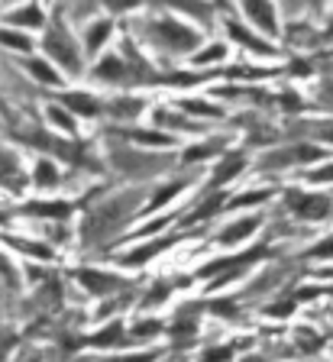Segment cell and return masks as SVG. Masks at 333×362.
Here are the masks:
<instances>
[{
    "instance_id": "obj_1",
    "label": "cell",
    "mask_w": 333,
    "mask_h": 362,
    "mask_svg": "<svg viewBox=\"0 0 333 362\" xmlns=\"http://www.w3.org/2000/svg\"><path fill=\"white\" fill-rule=\"evenodd\" d=\"M46 49H49V55H52V59L59 62V65H65V68H69V71H78V65H81V62H78L75 45H71V39L65 36V33H62L59 26H55L52 33H49V39H46Z\"/></svg>"
},
{
    "instance_id": "obj_2",
    "label": "cell",
    "mask_w": 333,
    "mask_h": 362,
    "mask_svg": "<svg viewBox=\"0 0 333 362\" xmlns=\"http://www.w3.org/2000/svg\"><path fill=\"white\" fill-rule=\"evenodd\" d=\"M291 211L301 220H324L330 217V197L324 194H291Z\"/></svg>"
},
{
    "instance_id": "obj_3",
    "label": "cell",
    "mask_w": 333,
    "mask_h": 362,
    "mask_svg": "<svg viewBox=\"0 0 333 362\" xmlns=\"http://www.w3.org/2000/svg\"><path fill=\"white\" fill-rule=\"evenodd\" d=\"M156 36H159L165 45H175V49H191V45H194V33L178 26V23H172V20L156 23Z\"/></svg>"
},
{
    "instance_id": "obj_4",
    "label": "cell",
    "mask_w": 333,
    "mask_h": 362,
    "mask_svg": "<svg viewBox=\"0 0 333 362\" xmlns=\"http://www.w3.org/2000/svg\"><path fill=\"white\" fill-rule=\"evenodd\" d=\"M246 13H250V20H256L265 33L279 30V23H275V10H272L269 0H246Z\"/></svg>"
},
{
    "instance_id": "obj_5",
    "label": "cell",
    "mask_w": 333,
    "mask_h": 362,
    "mask_svg": "<svg viewBox=\"0 0 333 362\" xmlns=\"http://www.w3.org/2000/svg\"><path fill=\"white\" fill-rule=\"evenodd\" d=\"M81 281L88 285V291H98V294L110 291V288H120V281L110 279V275H100V272H81Z\"/></svg>"
},
{
    "instance_id": "obj_6",
    "label": "cell",
    "mask_w": 333,
    "mask_h": 362,
    "mask_svg": "<svg viewBox=\"0 0 333 362\" xmlns=\"http://www.w3.org/2000/svg\"><path fill=\"white\" fill-rule=\"evenodd\" d=\"M0 178L10 181L13 188H20V185H23V178H20V168H16V158H10L7 152H0Z\"/></svg>"
},
{
    "instance_id": "obj_7",
    "label": "cell",
    "mask_w": 333,
    "mask_h": 362,
    "mask_svg": "<svg viewBox=\"0 0 333 362\" xmlns=\"http://www.w3.org/2000/svg\"><path fill=\"white\" fill-rule=\"evenodd\" d=\"M252 230H256V220H240V223H233L230 230H223V233H220V240H223V243H240L243 236H250Z\"/></svg>"
},
{
    "instance_id": "obj_8",
    "label": "cell",
    "mask_w": 333,
    "mask_h": 362,
    "mask_svg": "<svg viewBox=\"0 0 333 362\" xmlns=\"http://www.w3.org/2000/svg\"><path fill=\"white\" fill-rule=\"evenodd\" d=\"M65 104L75 107V110H78V113H84V117H91V113H98V110H100L98 100H91L88 94H69V98H65Z\"/></svg>"
},
{
    "instance_id": "obj_9",
    "label": "cell",
    "mask_w": 333,
    "mask_h": 362,
    "mask_svg": "<svg viewBox=\"0 0 333 362\" xmlns=\"http://www.w3.org/2000/svg\"><path fill=\"white\" fill-rule=\"evenodd\" d=\"M10 23H16V26H39V23H42V13H39L36 7H26V10L10 13Z\"/></svg>"
},
{
    "instance_id": "obj_10",
    "label": "cell",
    "mask_w": 333,
    "mask_h": 362,
    "mask_svg": "<svg viewBox=\"0 0 333 362\" xmlns=\"http://www.w3.org/2000/svg\"><path fill=\"white\" fill-rule=\"evenodd\" d=\"M110 36V23H94L91 30H88V49H100V42H104V39Z\"/></svg>"
},
{
    "instance_id": "obj_11",
    "label": "cell",
    "mask_w": 333,
    "mask_h": 362,
    "mask_svg": "<svg viewBox=\"0 0 333 362\" xmlns=\"http://www.w3.org/2000/svg\"><path fill=\"white\" fill-rule=\"evenodd\" d=\"M98 78H114V81H120V78H123V65H120V55H110V59H107L104 65L98 68Z\"/></svg>"
},
{
    "instance_id": "obj_12",
    "label": "cell",
    "mask_w": 333,
    "mask_h": 362,
    "mask_svg": "<svg viewBox=\"0 0 333 362\" xmlns=\"http://www.w3.org/2000/svg\"><path fill=\"white\" fill-rule=\"evenodd\" d=\"M240 168H243V158H240V156H233V158L227 162V165H220V168H217V175H214V185H220V181H230L236 172H240Z\"/></svg>"
},
{
    "instance_id": "obj_13",
    "label": "cell",
    "mask_w": 333,
    "mask_h": 362,
    "mask_svg": "<svg viewBox=\"0 0 333 362\" xmlns=\"http://www.w3.org/2000/svg\"><path fill=\"white\" fill-rule=\"evenodd\" d=\"M33 214H46V217H65L69 214V204H33Z\"/></svg>"
},
{
    "instance_id": "obj_14",
    "label": "cell",
    "mask_w": 333,
    "mask_h": 362,
    "mask_svg": "<svg viewBox=\"0 0 333 362\" xmlns=\"http://www.w3.org/2000/svg\"><path fill=\"white\" fill-rule=\"evenodd\" d=\"M230 30H233V36L240 39V42L252 45V49H259V52H269V45H265V42H259V39H256V36H250V33H243L240 26H236V23H233V26H230Z\"/></svg>"
},
{
    "instance_id": "obj_15",
    "label": "cell",
    "mask_w": 333,
    "mask_h": 362,
    "mask_svg": "<svg viewBox=\"0 0 333 362\" xmlns=\"http://www.w3.org/2000/svg\"><path fill=\"white\" fill-rule=\"evenodd\" d=\"M33 75H36V78H42V81H46V84H59V75H55V71H52V68H49V65H42V62H33Z\"/></svg>"
},
{
    "instance_id": "obj_16",
    "label": "cell",
    "mask_w": 333,
    "mask_h": 362,
    "mask_svg": "<svg viewBox=\"0 0 333 362\" xmlns=\"http://www.w3.org/2000/svg\"><path fill=\"white\" fill-rule=\"evenodd\" d=\"M162 4H175V7H182V10H191V13H197L201 20L207 16V10L201 7V0H162Z\"/></svg>"
},
{
    "instance_id": "obj_17",
    "label": "cell",
    "mask_w": 333,
    "mask_h": 362,
    "mask_svg": "<svg viewBox=\"0 0 333 362\" xmlns=\"http://www.w3.org/2000/svg\"><path fill=\"white\" fill-rule=\"evenodd\" d=\"M36 181H39V185H55V168H52V162H39Z\"/></svg>"
},
{
    "instance_id": "obj_18",
    "label": "cell",
    "mask_w": 333,
    "mask_h": 362,
    "mask_svg": "<svg viewBox=\"0 0 333 362\" xmlns=\"http://www.w3.org/2000/svg\"><path fill=\"white\" fill-rule=\"evenodd\" d=\"M220 55H223V45H211V49H204L201 55H194L197 65H207V62H217Z\"/></svg>"
},
{
    "instance_id": "obj_19",
    "label": "cell",
    "mask_w": 333,
    "mask_h": 362,
    "mask_svg": "<svg viewBox=\"0 0 333 362\" xmlns=\"http://www.w3.org/2000/svg\"><path fill=\"white\" fill-rule=\"evenodd\" d=\"M107 7L114 10V13H123V10H133V7H139L143 0H104Z\"/></svg>"
},
{
    "instance_id": "obj_20",
    "label": "cell",
    "mask_w": 333,
    "mask_h": 362,
    "mask_svg": "<svg viewBox=\"0 0 333 362\" xmlns=\"http://www.w3.org/2000/svg\"><path fill=\"white\" fill-rule=\"evenodd\" d=\"M0 42L13 45V49H30V39H26V36H13V33H0Z\"/></svg>"
},
{
    "instance_id": "obj_21",
    "label": "cell",
    "mask_w": 333,
    "mask_h": 362,
    "mask_svg": "<svg viewBox=\"0 0 333 362\" xmlns=\"http://www.w3.org/2000/svg\"><path fill=\"white\" fill-rule=\"evenodd\" d=\"M114 113H117V117H136V113H139V104H136V100H123V104L114 107Z\"/></svg>"
},
{
    "instance_id": "obj_22",
    "label": "cell",
    "mask_w": 333,
    "mask_h": 362,
    "mask_svg": "<svg viewBox=\"0 0 333 362\" xmlns=\"http://www.w3.org/2000/svg\"><path fill=\"white\" fill-rule=\"evenodd\" d=\"M117 337H120V327H110V330H104L100 337H94V343H98V346H107V343H114Z\"/></svg>"
},
{
    "instance_id": "obj_23",
    "label": "cell",
    "mask_w": 333,
    "mask_h": 362,
    "mask_svg": "<svg viewBox=\"0 0 333 362\" xmlns=\"http://www.w3.org/2000/svg\"><path fill=\"white\" fill-rule=\"evenodd\" d=\"M314 256H333V240L320 243V246H314Z\"/></svg>"
},
{
    "instance_id": "obj_24",
    "label": "cell",
    "mask_w": 333,
    "mask_h": 362,
    "mask_svg": "<svg viewBox=\"0 0 333 362\" xmlns=\"http://www.w3.org/2000/svg\"><path fill=\"white\" fill-rule=\"evenodd\" d=\"M262 197H265V194H243V197H236L233 204H259Z\"/></svg>"
},
{
    "instance_id": "obj_25",
    "label": "cell",
    "mask_w": 333,
    "mask_h": 362,
    "mask_svg": "<svg viewBox=\"0 0 333 362\" xmlns=\"http://www.w3.org/2000/svg\"><path fill=\"white\" fill-rule=\"evenodd\" d=\"M314 181H333V165H330V168H324V172H317V175H314Z\"/></svg>"
},
{
    "instance_id": "obj_26",
    "label": "cell",
    "mask_w": 333,
    "mask_h": 362,
    "mask_svg": "<svg viewBox=\"0 0 333 362\" xmlns=\"http://www.w3.org/2000/svg\"><path fill=\"white\" fill-rule=\"evenodd\" d=\"M52 120H55V123H62V127H71V120L65 117V113H59V110H52Z\"/></svg>"
},
{
    "instance_id": "obj_27",
    "label": "cell",
    "mask_w": 333,
    "mask_h": 362,
    "mask_svg": "<svg viewBox=\"0 0 333 362\" xmlns=\"http://www.w3.org/2000/svg\"><path fill=\"white\" fill-rule=\"evenodd\" d=\"M7 346H10L7 339H0V362H4V356H7Z\"/></svg>"
}]
</instances>
